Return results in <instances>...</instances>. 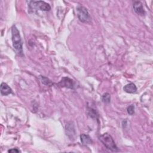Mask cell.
Segmentation results:
<instances>
[{
    "label": "cell",
    "mask_w": 153,
    "mask_h": 153,
    "mask_svg": "<svg viewBox=\"0 0 153 153\" xmlns=\"http://www.w3.org/2000/svg\"><path fill=\"white\" fill-rule=\"evenodd\" d=\"M123 90L127 93H134L137 91V87L134 83H129L123 87Z\"/></svg>",
    "instance_id": "8"
},
{
    "label": "cell",
    "mask_w": 153,
    "mask_h": 153,
    "mask_svg": "<svg viewBox=\"0 0 153 153\" xmlns=\"http://www.w3.org/2000/svg\"><path fill=\"white\" fill-rule=\"evenodd\" d=\"M99 139L108 149L113 152H118L119 151L113 138L109 134L106 133L100 135Z\"/></svg>",
    "instance_id": "2"
},
{
    "label": "cell",
    "mask_w": 153,
    "mask_h": 153,
    "mask_svg": "<svg viewBox=\"0 0 153 153\" xmlns=\"http://www.w3.org/2000/svg\"><path fill=\"white\" fill-rule=\"evenodd\" d=\"M40 78L41 80L42 81V82L47 85H51L52 84V82L51 80H50L48 78L45 77L44 76H40Z\"/></svg>",
    "instance_id": "11"
},
{
    "label": "cell",
    "mask_w": 153,
    "mask_h": 153,
    "mask_svg": "<svg viewBox=\"0 0 153 153\" xmlns=\"http://www.w3.org/2000/svg\"><path fill=\"white\" fill-rule=\"evenodd\" d=\"M88 114L91 118H94L96 119L98 118V114H97L96 111L92 108H91L88 110Z\"/></svg>",
    "instance_id": "12"
},
{
    "label": "cell",
    "mask_w": 153,
    "mask_h": 153,
    "mask_svg": "<svg viewBox=\"0 0 153 153\" xmlns=\"http://www.w3.org/2000/svg\"><path fill=\"white\" fill-rule=\"evenodd\" d=\"M59 87H66L68 88H74V81L68 78V77H63L57 84Z\"/></svg>",
    "instance_id": "5"
},
{
    "label": "cell",
    "mask_w": 153,
    "mask_h": 153,
    "mask_svg": "<svg viewBox=\"0 0 153 153\" xmlns=\"http://www.w3.org/2000/svg\"><path fill=\"white\" fill-rule=\"evenodd\" d=\"M133 7L134 11L139 16H144L145 14V11L143 9V5L140 1H134L133 4Z\"/></svg>",
    "instance_id": "6"
},
{
    "label": "cell",
    "mask_w": 153,
    "mask_h": 153,
    "mask_svg": "<svg viewBox=\"0 0 153 153\" xmlns=\"http://www.w3.org/2000/svg\"><path fill=\"white\" fill-rule=\"evenodd\" d=\"M127 113L130 115H132L134 114V105H130L129 106H128L127 109Z\"/></svg>",
    "instance_id": "13"
},
{
    "label": "cell",
    "mask_w": 153,
    "mask_h": 153,
    "mask_svg": "<svg viewBox=\"0 0 153 153\" xmlns=\"http://www.w3.org/2000/svg\"><path fill=\"white\" fill-rule=\"evenodd\" d=\"M80 139L83 144H91L93 143V140L89 135L86 134H82L80 136Z\"/></svg>",
    "instance_id": "9"
},
{
    "label": "cell",
    "mask_w": 153,
    "mask_h": 153,
    "mask_svg": "<svg viewBox=\"0 0 153 153\" xmlns=\"http://www.w3.org/2000/svg\"><path fill=\"white\" fill-rule=\"evenodd\" d=\"M102 100L105 103H109L111 102V95L108 93H104L102 96Z\"/></svg>",
    "instance_id": "10"
},
{
    "label": "cell",
    "mask_w": 153,
    "mask_h": 153,
    "mask_svg": "<svg viewBox=\"0 0 153 153\" xmlns=\"http://www.w3.org/2000/svg\"><path fill=\"white\" fill-rule=\"evenodd\" d=\"M12 93L11 88L5 82L1 84V93L2 96H7Z\"/></svg>",
    "instance_id": "7"
},
{
    "label": "cell",
    "mask_w": 153,
    "mask_h": 153,
    "mask_svg": "<svg viewBox=\"0 0 153 153\" xmlns=\"http://www.w3.org/2000/svg\"><path fill=\"white\" fill-rule=\"evenodd\" d=\"M77 16L78 19L83 23H89L91 21V17L87 9L81 5L76 7Z\"/></svg>",
    "instance_id": "4"
},
{
    "label": "cell",
    "mask_w": 153,
    "mask_h": 153,
    "mask_svg": "<svg viewBox=\"0 0 153 153\" xmlns=\"http://www.w3.org/2000/svg\"><path fill=\"white\" fill-rule=\"evenodd\" d=\"M28 9L30 13H34L36 10H41L44 11H48L51 9L50 5L42 1H31L29 2L28 4Z\"/></svg>",
    "instance_id": "3"
},
{
    "label": "cell",
    "mask_w": 153,
    "mask_h": 153,
    "mask_svg": "<svg viewBox=\"0 0 153 153\" xmlns=\"http://www.w3.org/2000/svg\"><path fill=\"white\" fill-rule=\"evenodd\" d=\"M11 36L13 45L17 54L20 56H23V42L21 38L20 32L16 25H13L11 27Z\"/></svg>",
    "instance_id": "1"
},
{
    "label": "cell",
    "mask_w": 153,
    "mask_h": 153,
    "mask_svg": "<svg viewBox=\"0 0 153 153\" xmlns=\"http://www.w3.org/2000/svg\"><path fill=\"white\" fill-rule=\"evenodd\" d=\"M8 152H20V151L17 148H12L8 151Z\"/></svg>",
    "instance_id": "14"
}]
</instances>
